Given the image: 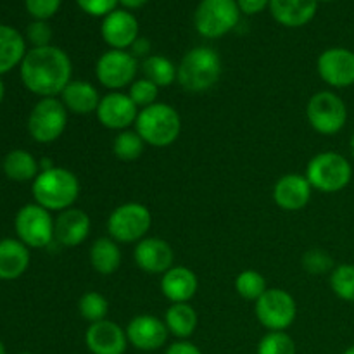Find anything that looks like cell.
Returning <instances> with one entry per match:
<instances>
[{
	"mask_svg": "<svg viewBox=\"0 0 354 354\" xmlns=\"http://www.w3.org/2000/svg\"><path fill=\"white\" fill-rule=\"evenodd\" d=\"M73 64L62 48L48 45L26 52L21 62V80L35 95L55 97L71 83Z\"/></svg>",
	"mask_w": 354,
	"mask_h": 354,
	"instance_id": "cell-1",
	"label": "cell"
},
{
	"mask_svg": "<svg viewBox=\"0 0 354 354\" xmlns=\"http://www.w3.org/2000/svg\"><path fill=\"white\" fill-rule=\"evenodd\" d=\"M33 197L38 206L47 211L69 209L80 197V180L73 171L54 166L38 173L33 180Z\"/></svg>",
	"mask_w": 354,
	"mask_h": 354,
	"instance_id": "cell-2",
	"label": "cell"
},
{
	"mask_svg": "<svg viewBox=\"0 0 354 354\" xmlns=\"http://www.w3.org/2000/svg\"><path fill=\"white\" fill-rule=\"evenodd\" d=\"M135 131L147 145L168 147L175 144L182 133V118L169 104L156 102L138 111Z\"/></svg>",
	"mask_w": 354,
	"mask_h": 354,
	"instance_id": "cell-3",
	"label": "cell"
},
{
	"mask_svg": "<svg viewBox=\"0 0 354 354\" xmlns=\"http://www.w3.org/2000/svg\"><path fill=\"white\" fill-rule=\"evenodd\" d=\"M221 76V59L211 47H196L183 55L178 66V83L190 93L213 88Z\"/></svg>",
	"mask_w": 354,
	"mask_h": 354,
	"instance_id": "cell-4",
	"label": "cell"
},
{
	"mask_svg": "<svg viewBox=\"0 0 354 354\" xmlns=\"http://www.w3.org/2000/svg\"><path fill=\"white\" fill-rule=\"evenodd\" d=\"M304 176L318 192L335 194L349 185L353 178V168L344 156L327 151L311 158Z\"/></svg>",
	"mask_w": 354,
	"mask_h": 354,
	"instance_id": "cell-5",
	"label": "cell"
},
{
	"mask_svg": "<svg viewBox=\"0 0 354 354\" xmlns=\"http://www.w3.org/2000/svg\"><path fill=\"white\" fill-rule=\"evenodd\" d=\"M152 227V214L140 203H124L107 218L109 237L118 244H137L147 237Z\"/></svg>",
	"mask_w": 354,
	"mask_h": 354,
	"instance_id": "cell-6",
	"label": "cell"
},
{
	"mask_svg": "<svg viewBox=\"0 0 354 354\" xmlns=\"http://www.w3.org/2000/svg\"><path fill=\"white\" fill-rule=\"evenodd\" d=\"M68 109L57 97H44L28 118V131L38 144H52L68 127Z\"/></svg>",
	"mask_w": 354,
	"mask_h": 354,
	"instance_id": "cell-7",
	"label": "cell"
},
{
	"mask_svg": "<svg viewBox=\"0 0 354 354\" xmlns=\"http://www.w3.org/2000/svg\"><path fill=\"white\" fill-rule=\"evenodd\" d=\"M241 9L235 0H201L194 14L196 30L206 38H220L234 30Z\"/></svg>",
	"mask_w": 354,
	"mask_h": 354,
	"instance_id": "cell-8",
	"label": "cell"
},
{
	"mask_svg": "<svg viewBox=\"0 0 354 354\" xmlns=\"http://www.w3.org/2000/svg\"><path fill=\"white\" fill-rule=\"evenodd\" d=\"M306 116L315 131L322 135H335L348 121V107L337 93L322 90L308 102Z\"/></svg>",
	"mask_w": 354,
	"mask_h": 354,
	"instance_id": "cell-9",
	"label": "cell"
},
{
	"mask_svg": "<svg viewBox=\"0 0 354 354\" xmlns=\"http://www.w3.org/2000/svg\"><path fill=\"white\" fill-rule=\"evenodd\" d=\"M259 324L270 332H286L297 317L294 297L283 289H268L254 304Z\"/></svg>",
	"mask_w": 354,
	"mask_h": 354,
	"instance_id": "cell-10",
	"label": "cell"
},
{
	"mask_svg": "<svg viewBox=\"0 0 354 354\" xmlns=\"http://www.w3.org/2000/svg\"><path fill=\"white\" fill-rule=\"evenodd\" d=\"M138 62L131 52L111 50L104 52L95 64V76L102 86L111 92H121L137 80Z\"/></svg>",
	"mask_w": 354,
	"mask_h": 354,
	"instance_id": "cell-11",
	"label": "cell"
},
{
	"mask_svg": "<svg viewBox=\"0 0 354 354\" xmlns=\"http://www.w3.org/2000/svg\"><path fill=\"white\" fill-rule=\"evenodd\" d=\"M16 234L28 248H47L54 241V220L50 211L35 204H26L16 214Z\"/></svg>",
	"mask_w": 354,
	"mask_h": 354,
	"instance_id": "cell-12",
	"label": "cell"
},
{
	"mask_svg": "<svg viewBox=\"0 0 354 354\" xmlns=\"http://www.w3.org/2000/svg\"><path fill=\"white\" fill-rule=\"evenodd\" d=\"M138 107L128 93L109 92L100 99L95 114L99 123L107 130H130L138 116Z\"/></svg>",
	"mask_w": 354,
	"mask_h": 354,
	"instance_id": "cell-13",
	"label": "cell"
},
{
	"mask_svg": "<svg viewBox=\"0 0 354 354\" xmlns=\"http://www.w3.org/2000/svg\"><path fill=\"white\" fill-rule=\"evenodd\" d=\"M320 78L334 88H348L354 85V52L334 47L322 52L317 61Z\"/></svg>",
	"mask_w": 354,
	"mask_h": 354,
	"instance_id": "cell-14",
	"label": "cell"
},
{
	"mask_svg": "<svg viewBox=\"0 0 354 354\" xmlns=\"http://www.w3.org/2000/svg\"><path fill=\"white\" fill-rule=\"evenodd\" d=\"M128 344L138 351H158L168 341V328L165 320L154 315H138L127 325Z\"/></svg>",
	"mask_w": 354,
	"mask_h": 354,
	"instance_id": "cell-15",
	"label": "cell"
},
{
	"mask_svg": "<svg viewBox=\"0 0 354 354\" xmlns=\"http://www.w3.org/2000/svg\"><path fill=\"white\" fill-rule=\"evenodd\" d=\"M85 344L92 354H124L128 348L127 330L111 320L90 324L85 332Z\"/></svg>",
	"mask_w": 354,
	"mask_h": 354,
	"instance_id": "cell-16",
	"label": "cell"
},
{
	"mask_svg": "<svg viewBox=\"0 0 354 354\" xmlns=\"http://www.w3.org/2000/svg\"><path fill=\"white\" fill-rule=\"evenodd\" d=\"M133 259L135 265L142 270V272L154 273H166L173 266L175 261V252H173L171 245L166 241L159 237H145L140 242L135 244L133 249Z\"/></svg>",
	"mask_w": 354,
	"mask_h": 354,
	"instance_id": "cell-17",
	"label": "cell"
},
{
	"mask_svg": "<svg viewBox=\"0 0 354 354\" xmlns=\"http://www.w3.org/2000/svg\"><path fill=\"white\" fill-rule=\"evenodd\" d=\"M311 190L308 178L299 173H289L277 180L273 187V201L283 211H301L308 206L311 199Z\"/></svg>",
	"mask_w": 354,
	"mask_h": 354,
	"instance_id": "cell-18",
	"label": "cell"
},
{
	"mask_svg": "<svg viewBox=\"0 0 354 354\" xmlns=\"http://www.w3.org/2000/svg\"><path fill=\"white\" fill-rule=\"evenodd\" d=\"M90 228L92 221L88 214L78 207H69L54 220V241L64 248H76L86 241Z\"/></svg>",
	"mask_w": 354,
	"mask_h": 354,
	"instance_id": "cell-19",
	"label": "cell"
},
{
	"mask_svg": "<svg viewBox=\"0 0 354 354\" xmlns=\"http://www.w3.org/2000/svg\"><path fill=\"white\" fill-rule=\"evenodd\" d=\"M100 31H102L104 41L111 48L127 50L137 41L138 23L133 14H130L128 10H113L104 17Z\"/></svg>",
	"mask_w": 354,
	"mask_h": 354,
	"instance_id": "cell-20",
	"label": "cell"
},
{
	"mask_svg": "<svg viewBox=\"0 0 354 354\" xmlns=\"http://www.w3.org/2000/svg\"><path fill=\"white\" fill-rule=\"evenodd\" d=\"M199 289L196 273L187 266H171L161 279V292L169 303H189Z\"/></svg>",
	"mask_w": 354,
	"mask_h": 354,
	"instance_id": "cell-21",
	"label": "cell"
},
{
	"mask_svg": "<svg viewBox=\"0 0 354 354\" xmlns=\"http://www.w3.org/2000/svg\"><path fill=\"white\" fill-rule=\"evenodd\" d=\"M100 99L102 97L99 95V90L85 80H71V83L61 93V102L64 104L68 113L80 116L95 113Z\"/></svg>",
	"mask_w": 354,
	"mask_h": 354,
	"instance_id": "cell-22",
	"label": "cell"
},
{
	"mask_svg": "<svg viewBox=\"0 0 354 354\" xmlns=\"http://www.w3.org/2000/svg\"><path fill=\"white\" fill-rule=\"evenodd\" d=\"M318 0H270L272 16L280 24L289 28H299L310 23L317 14Z\"/></svg>",
	"mask_w": 354,
	"mask_h": 354,
	"instance_id": "cell-23",
	"label": "cell"
},
{
	"mask_svg": "<svg viewBox=\"0 0 354 354\" xmlns=\"http://www.w3.org/2000/svg\"><path fill=\"white\" fill-rule=\"evenodd\" d=\"M30 266V251L16 239L0 241V280H16Z\"/></svg>",
	"mask_w": 354,
	"mask_h": 354,
	"instance_id": "cell-24",
	"label": "cell"
},
{
	"mask_svg": "<svg viewBox=\"0 0 354 354\" xmlns=\"http://www.w3.org/2000/svg\"><path fill=\"white\" fill-rule=\"evenodd\" d=\"M90 265L100 275H113L120 270L121 259V248L114 239L111 237H100L92 244L88 252Z\"/></svg>",
	"mask_w": 354,
	"mask_h": 354,
	"instance_id": "cell-25",
	"label": "cell"
},
{
	"mask_svg": "<svg viewBox=\"0 0 354 354\" xmlns=\"http://www.w3.org/2000/svg\"><path fill=\"white\" fill-rule=\"evenodd\" d=\"M26 55V45L21 33L14 28L0 24V75L21 64Z\"/></svg>",
	"mask_w": 354,
	"mask_h": 354,
	"instance_id": "cell-26",
	"label": "cell"
},
{
	"mask_svg": "<svg viewBox=\"0 0 354 354\" xmlns=\"http://www.w3.org/2000/svg\"><path fill=\"white\" fill-rule=\"evenodd\" d=\"M166 328L178 341H187L197 328V311L189 303H173L165 313Z\"/></svg>",
	"mask_w": 354,
	"mask_h": 354,
	"instance_id": "cell-27",
	"label": "cell"
},
{
	"mask_svg": "<svg viewBox=\"0 0 354 354\" xmlns=\"http://www.w3.org/2000/svg\"><path fill=\"white\" fill-rule=\"evenodd\" d=\"M38 165L37 159L26 151H10L9 154L3 159V173L7 175V178L12 180V182H30L38 176Z\"/></svg>",
	"mask_w": 354,
	"mask_h": 354,
	"instance_id": "cell-28",
	"label": "cell"
},
{
	"mask_svg": "<svg viewBox=\"0 0 354 354\" xmlns=\"http://www.w3.org/2000/svg\"><path fill=\"white\" fill-rule=\"evenodd\" d=\"M144 78L158 85L159 88L169 86L178 80V68L165 55H149L142 62Z\"/></svg>",
	"mask_w": 354,
	"mask_h": 354,
	"instance_id": "cell-29",
	"label": "cell"
},
{
	"mask_svg": "<svg viewBox=\"0 0 354 354\" xmlns=\"http://www.w3.org/2000/svg\"><path fill=\"white\" fill-rule=\"evenodd\" d=\"M145 142L135 130L118 131L113 140V152L120 161H135L144 154Z\"/></svg>",
	"mask_w": 354,
	"mask_h": 354,
	"instance_id": "cell-30",
	"label": "cell"
},
{
	"mask_svg": "<svg viewBox=\"0 0 354 354\" xmlns=\"http://www.w3.org/2000/svg\"><path fill=\"white\" fill-rule=\"evenodd\" d=\"M235 290L242 299L258 301L268 290L265 277L256 270H244L235 279Z\"/></svg>",
	"mask_w": 354,
	"mask_h": 354,
	"instance_id": "cell-31",
	"label": "cell"
},
{
	"mask_svg": "<svg viewBox=\"0 0 354 354\" xmlns=\"http://www.w3.org/2000/svg\"><path fill=\"white\" fill-rule=\"evenodd\" d=\"M78 311L86 322L97 324V322H102L107 318V313H109V301L100 292L90 290V292H85L80 297Z\"/></svg>",
	"mask_w": 354,
	"mask_h": 354,
	"instance_id": "cell-32",
	"label": "cell"
},
{
	"mask_svg": "<svg viewBox=\"0 0 354 354\" xmlns=\"http://www.w3.org/2000/svg\"><path fill=\"white\" fill-rule=\"evenodd\" d=\"M330 289L339 299L354 303V265H339L332 270Z\"/></svg>",
	"mask_w": 354,
	"mask_h": 354,
	"instance_id": "cell-33",
	"label": "cell"
},
{
	"mask_svg": "<svg viewBox=\"0 0 354 354\" xmlns=\"http://www.w3.org/2000/svg\"><path fill=\"white\" fill-rule=\"evenodd\" d=\"M256 354H296V342L287 332H268L259 341Z\"/></svg>",
	"mask_w": 354,
	"mask_h": 354,
	"instance_id": "cell-34",
	"label": "cell"
},
{
	"mask_svg": "<svg viewBox=\"0 0 354 354\" xmlns=\"http://www.w3.org/2000/svg\"><path fill=\"white\" fill-rule=\"evenodd\" d=\"M128 95H130V99L133 100L135 106H137L138 109H144V107L156 104L159 95V86L154 85L152 82H149L147 78H137L130 85Z\"/></svg>",
	"mask_w": 354,
	"mask_h": 354,
	"instance_id": "cell-35",
	"label": "cell"
},
{
	"mask_svg": "<svg viewBox=\"0 0 354 354\" xmlns=\"http://www.w3.org/2000/svg\"><path fill=\"white\" fill-rule=\"evenodd\" d=\"M334 266V259L324 249L313 248L303 254V268L311 275H324L330 272Z\"/></svg>",
	"mask_w": 354,
	"mask_h": 354,
	"instance_id": "cell-36",
	"label": "cell"
},
{
	"mask_svg": "<svg viewBox=\"0 0 354 354\" xmlns=\"http://www.w3.org/2000/svg\"><path fill=\"white\" fill-rule=\"evenodd\" d=\"M61 0H26V9L37 21H45L59 10Z\"/></svg>",
	"mask_w": 354,
	"mask_h": 354,
	"instance_id": "cell-37",
	"label": "cell"
},
{
	"mask_svg": "<svg viewBox=\"0 0 354 354\" xmlns=\"http://www.w3.org/2000/svg\"><path fill=\"white\" fill-rule=\"evenodd\" d=\"M28 40L33 44V48L48 47L52 40V28L45 21H33L28 26Z\"/></svg>",
	"mask_w": 354,
	"mask_h": 354,
	"instance_id": "cell-38",
	"label": "cell"
},
{
	"mask_svg": "<svg viewBox=\"0 0 354 354\" xmlns=\"http://www.w3.org/2000/svg\"><path fill=\"white\" fill-rule=\"evenodd\" d=\"M82 10L90 16H104L111 14L120 0H76Z\"/></svg>",
	"mask_w": 354,
	"mask_h": 354,
	"instance_id": "cell-39",
	"label": "cell"
},
{
	"mask_svg": "<svg viewBox=\"0 0 354 354\" xmlns=\"http://www.w3.org/2000/svg\"><path fill=\"white\" fill-rule=\"evenodd\" d=\"M165 354H203V351L189 341H176L171 346H168Z\"/></svg>",
	"mask_w": 354,
	"mask_h": 354,
	"instance_id": "cell-40",
	"label": "cell"
},
{
	"mask_svg": "<svg viewBox=\"0 0 354 354\" xmlns=\"http://www.w3.org/2000/svg\"><path fill=\"white\" fill-rule=\"evenodd\" d=\"M270 3V0H237V6L245 14H258Z\"/></svg>",
	"mask_w": 354,
	"mask_h": 354,
	"instance_id": "cell-41",
	"label": "cell"
},
{
	"mask_svg": "<svg viewBox=\"0 0 354 354\" xmlns=\"http://www.w3.org/2000/svg\"><path fill=\"white\" fill-rule=\"evenodd\" d=\"M149 41L145 40V38H137V41H135L133 45H131V48H133V52L131 54L135 55V57H138V55H145L149 52Z\"/></svg>",
	"mask_w": 354,
	"mask_h": 354,
	"instance_id": "cell-42",
	"label": "cell"
},
{
	"mask_svg": "<svg viewBox=\"0 0 354 354\" xmlns=\"http://www.w3.org/2000/svg\"><path fill=\"white\" fill-rule=\"evenodd\" d=\"M121 6L127 7V9H140V7L145 6L147 0H120Z\"/></svg>",
	"mask_w": 354,
	"mask_h": 354,
	"instance_id": "cell-43",
	"label": "cell"
},
{
	"mask_svg": "<svg viewBox=\"0 0 354 354\" xmlns=\"http://www.w3.org/2000/svg\"><path fill=\"white\" fill-rule=\"evenodd\" d=\"M3 93H6V86H3V83L0 82V102H2L3 99Z\"/></svg>",
	"mask_w": 354,
	"mask_h": 354,
	"instance_id": "cell-44",
	"label": "cell"
},
{
	"mask_svg": "<svg viewBox=\"0 0 354 354\" xmlns=\"http://www.w3.org/2000/svg\"><path fill=\"white\" fill-rule=\"evenodd\" d=\"M349 147H351V154L354 156V133H353V137H351V142H349Z\"/></svg>",
	"mask_w": 354,
	"mask_h": 354,
	"instance_id": "cell-45",
	"label": "cell"
},
{
	"mask_svg": "<svg viewBox=\"0 0 354 354\" xmlns=\"http://www.w3.org/2000/svg\"><path fill=\"white\" fill-rule=\"evenodd\" d=\"M0 354H7V351H6V346L2 344V341H0Z\"/></svg>",
	"mask_w": 354,
	"mask_h": 354,
	"instance_id": "cell-46",
	"label": "cell"
},
{
	"mask_svg": "<svg viewBox=\"0 0 354 354\" xmlns=\"http://www.w3.org/2000/svg\"><path fill=\"white\" fill-rule=\"evenodd\" d=\"M342 354H354V346H351V348H348V349H346V351L342 353Z\"/></svg>",
	"mask_w": 354,
	"mask_h": 354,
	"instance_id": "cell-47",
	"label": "cell"
},
{
	"mask_svg": "<svg viewBox=\"0 0 354 354\" xmlns=\"http://www.w3.org/2000/svg\"><path fill=\"white\" fill-rule=\"evenodd\" d=\"M320 2H330V0H320Z\"/></svg>",
	"mask_w": 354,
	"mask_h": 354,
	"instance_id": "cell-48",
	"label": "cell"
},
{
	"mask_svg": "<svg viewBox=\"0 0 354 354\" xmlns=\"http://www.w3.org/2000/svg\"><path fill=\"white\" fill-rule=\"evenodd\" d=\"M21 354H31V353H21Z\"/></svg>",
	"mask_w": 354,
	"mask_h": 354,
	"instance_id": "cell-49",
	"label": "cell"
}]
</instances>
